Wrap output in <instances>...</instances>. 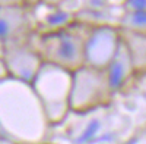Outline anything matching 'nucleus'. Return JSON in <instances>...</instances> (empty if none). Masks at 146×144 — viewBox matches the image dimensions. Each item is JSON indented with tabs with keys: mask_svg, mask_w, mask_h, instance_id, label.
Listing matches in <instances>:
<instances>
[{
	"mask_svg": "<svg viewBox=\"0 0 146 144\" xmlns=\"http://www.w3.org/2000/svg\"><path fill=\"white\" fill-rule=\"evenodd\" d=\"M120 34H121V40L127 46L129 53L131 56L136 75L146 72V35L124 31V30H120Z\"/></svg>",
	"mask_w": 146,
	"mask_h": 144,
	"instance_id": "nucleus-12",
	"label": "nucleus"
},
{
	"mask_svg": "<svg viewBox=\"0 0 146 144\" xmlns=\"http://www.w3.org/2000/svg\"><path fill=\"white\" fill-rule=\"evenodd\" d=\"M114 90L108 81L105 69L83 65L72 74L70 112L85 113L111 103Z\"/></svg>",
	"mask_w": 146,
	"mask_h": 144,
	"instance_id": "nucleus-4",
	"label": "nucleus"
},
{
	"mask_svg": "<svg viewBox=\"0 0 146 144\" xmlns=\"http://www.w3.org/2000/svg\"><path fill=\"white\" fill-rule=\"evenodd\" d=\"M120 41V28H91V32L86 38V43H85V65L96 69H107V66L111 63L113 57L117 53Z\"/></svg>",
	"mask_w": 146,
	"mask_h": 144,
	"instance_id": "nucleus-6",
	"label": "nucleus"
},
{
	"mask_svg": "<svg viewBox=\"0 0 146 144\" xmlns=\"http://www.w3.org/2000/svg\"><path fill=\"white\" fill-rule=\"evenodd\" d=\"M29 13L34 32L36 35H45L64 30L76 22V13L67 9L66 3L29 5Z\"/></svg>",
	"mask_w": 146,
	"mask_h": 144,
	"instance_id": "nucleus-8",
	"label": "nucleus"
},
{
	"mask_svg": "<svg viewBox=\"0 0 146 144\" xmlns=\"http://www.w3.org/2000/svg\"><path fill=\"white\" fill-rule=\"evenodd\" d=\"M48 127L31 84L10 77L0 81V137L16 144H41Z\"/></svg>",
	"mask_w": 146,
	"mask_h": 144,
	"instance_id": "nucleus-1",
	"label": "nucleus"
},
{
	"mask_svg": "<svg viewBox=\"0 0 146 144\" xmlns=\"http://www.w3.org/2000/svg\"><path fill=\"white\" fill-rule=\"evenodd\" d=\"M34 27L29 13V5L0 3V38L6 43L28 40L32 37Z\"/></svg>",
	"mask_w": 146,
	"mask_h": 144,
	"instance_id": "nucleus-7",
	"label": "nucleus"
},
{
	"mask_svg": "<svg viewBox=\"0 0 146 144\" xmlns=\"http://www.w3.org/2000/svg\"><path fill=\"white\" fill-rule=\"evenodd\" d=\"M120 30L146 35V2H124V13L120 21Z\"/></svg>",
	"mask_w": 146,
	"mask_h": 144,
	"instance_id": "nucleus-11",
	"label": "nucleus"
},
{
	"mask_svg": "<svg viewBox=\"0 0 146 144\" xmlns=\"http://www.w3.org/2000/svg\"><path fill=\"white\" fill-rule=\"evenodd\" d=\"M124 13V2H83L78 12L76 21L91 28L95 27H115L120 28V21Z\"/></svg>",
	"mask_w": 146,
	"mask_h": 144,
	"instance_id": "nucleus-9",
	"label": "nucleus"
},
{
	"mask_svg": "<svg viewBox=\"0 0 146 144\" xmlns=\"http://www.w3.org/2000/svg\"><path fill=\"white\" fill-rule=\"evenodd\" d=\"M91 27L75 22L70 27L45 35H32L34 44L44 63L76 72L85 65V43Z\"/></svg>",
	"mask_w": 146,
	"mask_h": 144,
	"instance_id": "nucleus-2",
	"label": "nucleus"
},
{
	"mask_svg": "<svg viewBox=\"0 0 146 144\" xmlns=\"http://www.w3.org/2000/svg\"><path fill=\"white\" fill-rule=\"evenodd\" d=\"M3 55H5V41L0 38V59L3 57Z\"/></svg>",
	"mask_w": 146,
	"mask_h": 144,
	"instance_id": "nucleus-14",
	"label": "nucleus"
},
{
	"mask_svg": "<svg viewBox=\"0 0 146 144\" xmlns=\"http://www.w3.org/2000/svg\"><path fill=\"white\" fill-rule=\"evenodd\" d=\"M2 61L5 63L7 77L27 84H32L41 66L44 65L32 37L22 41L6 43Z\"/></svg>",
	"mask_w": 146,
	"mask_h": 144,
	"instance_id": "nucleus-5",
	"label": "nucleus"
},
{
	"mask_svg": "<svg viewBox=\"0 0 146 144\" xmlns=\"http://www.w3.org/2000/svg\"><path fill=\"white\" fill-rule=\"evenodd\" d=\"M7 77V72H6V68H5V63H3V61L0 59V81L2 79H5Z\"/></svg>",
	"mask_w": 146,
	"mask_h": 144,
	"instance_id": "nucleus-13",
	"label": "nucleus"
},
{
	"mask_svg": "<svg viewBox=\"0 0 146 144\" xmlns=\"http://www.w3.org/2000/svg\"><path fill=\"white\" fill-rule=\"evenodd\" d=\"M105 72H107L108 81L111 84V88L114 90V93L126 88L137 77L136 71H135V65H133V61H131V56H130L129 49L123 40L120 41L117 53L113 57L111 63L107 66Z\"/></svg>",
	"mask_w": 146,
	"mask_h": 144,
	"instance_id": "nucleus-10",
	"label": "nucleus"
},
{
	"mask_svg": "<svg viewBox=\"0 0 146 144\" xmlns=\"http://www.w3.org/2000/svg\"><path fill=\"white\" fill-rule=\"evenodd\" d=\"M31 85L44 107L48 124H60L70 112L72 72L44 63Z\"/></svg>",
	"mask_w": 146,
	"mask_h": 144,
	"instance_id": "nucleus-3",
	"label": "nucleus"
}]
</instances>
